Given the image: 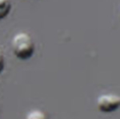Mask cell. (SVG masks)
Returning a JSON list of instances; mask_svg holds the SVG:
<instances>
[{
    "instance_id": "obj_1",
    "label": "cell",
    "mask_w": 120,
    "mask_h": 119,
    "mask_svg": "<svg viewBox=\"0 0 120 119\" xmlns=\"http://www.w3.org/2000/svg\"><path fill=\"white\" fill-rule=\"evenodd\" d=\"M11 47L15 56L22 60L30 59L34 52V41L26 32L17 33L12 39Z\"/></svg>"
},
{
    "instance_id": "obj_2",
    "label": "cell",
    "mask_w": 120,
    "mask_h": 119,
    "mask_svg": "<svg viewBox=\"0 0 120 119\" xmlns=\"http://www.w3.org/2000/svg\"><path fill=\"white\" fill-rule=\"evenodd\" d=\"M120 108V96L115 94H103L98 97L97 109L102 113H112Z\"/></svg>"
},
{
    "instance_id": "obj_3",
    "label": "cell",
    "mask_w": 120,
    "mask_h": 119,
    "mask_svg": "<svg viewBox=\"0 0 120 119\" xmlns=\"http://www.w3.org/2000/svg\"><path fill=\"white\" fill-rule=\"evenodd\" d=\"M11 9V0H0V20L8 15Z\"/></svg>"
},
{
    "instance_id": "obj_5",
    "label": "cell",
    "mask_w": 120,
    "mask_h": 119,
    "mask_svg": "<svg viewBox=\"0 0 120 119\" xmlns=\"http://www.w3.org/2000/svg\"><path fill=\"white\" fill-rule=\"evenodd\" d=\"M5 66V60H4V56H3V52H2L1 49H0V73L3 72Z\"/></svg>"
},
{
    "instance_id": "obj_4",
    "label": "cell",
    "mask_w": 120,
    "mask_h": 119,
    "mask_svg": "<svg viewBox=\"0 0 120 119\" xmlns=\"http://www.w3.org/2000/svg\"><path fill=\"white\" fill-rule=\"evenodd\" d=\"M25 119H48L43 111L40 110H34L29 112Z\"/></svg>"
}]
</instances>
